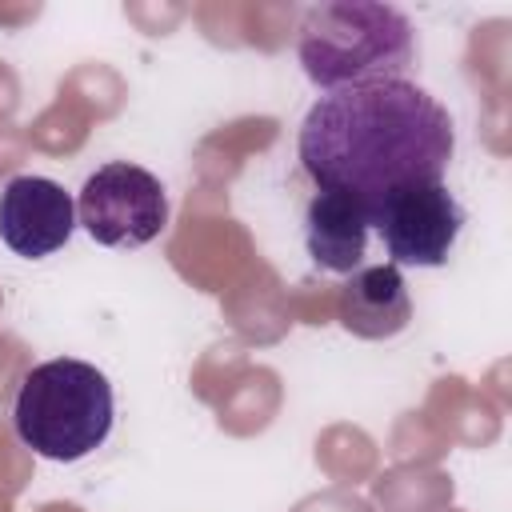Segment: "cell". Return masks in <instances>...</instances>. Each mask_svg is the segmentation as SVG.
Wrapping results in <instances>:
<instances>
[{
	"instance_id": "cell-6",
	"label": "cell",
	"mask_w": 512,
	"mask_h": 512,
	"mask_svg": "<svg viewBox=\"0 0 512 512\" xmlns=\"http://www.w3.org/2000/svg\"><path fill=\"white\" fill-rule=\"evenodd\" d=\"M76 232V200L48 176H12L0 188V240L24 256L44 260Z\"/></svg>"
},
{
	"instance_id": "cell-5",
	"label": "cell",
	"mask_w": 512,
	"mask_h": 512,
	"mask_svg": "<svg viewBox=\"0 0 512 512\" xmlns=\"http://www.w3.org/2000/svg\"><path fill=\"white\" fill-rule=\"evenodd\" d=\"M468 224L464 204L448 192L444 180H420L400 192H392L376 216L372 228L380 232L388 248V264L396 268H440L448 264L460 232Z\"/></svg>"
},
{
	"instance_id": "cell-3",
	"label": "cell",
	"mask_w": 512,
	"mask_h": 512,
	"mask_svg": "<svg viewBox=\"0 0 512 512\" xmlns=\"http://www.w3.org/2000/svg\"><path fill=\"white\" fill-rule=\"evenodd\" d=\"M116 420V396L108 376L72 356L44 360L20 376L12 400V428L24 448L44 460L72 464L92 456Z\"/></svg>"
},
{
	"instance_id": "cell-2",
	"label": "cell",
	"mask_w": 512,
	"mask_h": 512,
	"mask_svg": "<svg viewBox=\"0 0 512 512\" xmlns=\"http://www.w3.org/2000/svg\"><path fill=\"white\" fill-rule=\"evenodd\" d=\"M296 56L304 76L324 92L404 80L416 60V32L392 4L324 0L300 16Z\"/></svg>"
},
{
	"instance_id": "cell-1",
	"label": "cell",
	"mask_w": 512,
	"mask_h": 512,
	"mask_svg": "<svg viewBox=\"0 0 512 512\" xmlns=\"http://www.w3.org/2000/svg\"><path fill=\"white\" fill-rule=\"evenodd\" d=\"M456 152L448 108L412 80L324 92L296 132L300 168L316 188L376 208L420 180H444Z\"/></svg>"
},
{
	"instance_id": "cell-4",
	"label": "cell",
	"mask_w": 512,
	"mask_h": 512,
	"mask_svg": "<svg viewBox=\"0 0 512 512\" xmlns=\"http://www.w3.org/2000/svg\"><path fill=\"white\" fill-rule=\"evenodd\" d=\"M76 224L104 248H144L168 224V192L140 164H100L80 184Z\"/></svg>"
},
{
	"instance_id": "cell-8",
	"label": "cell",
	"mask_w": 512,
	"mask_h": 512,
	"mask_svg": "<svg viewBox=\"0 0 512 512\" xmlns=\"http://www.w3.org/2000/svg\"><path fill=\"white\" fill-rule=\"evenodd\" d=\"M368 232H372L368 208L344 192L316 188V196L304 208V248L312 264L324 272L352 276L364 260Z\"/></svg>"
},
{
	"instance_id": "cell-7",
	"label": "cell",
	"mask_w": 512,
	"mask_h": 512,
	"mask_svg": "<svg viewBox=\"0 0 512 512\" xmlns=\"http://www.w3.org/2000/svg\"><path fill=\"white\" fill-rule=\"evenodd\" d=\"M336 320L360 340H392L412 320V296L396 264L356 268L336 296Z\"/></svg>"
}]
</instances>
